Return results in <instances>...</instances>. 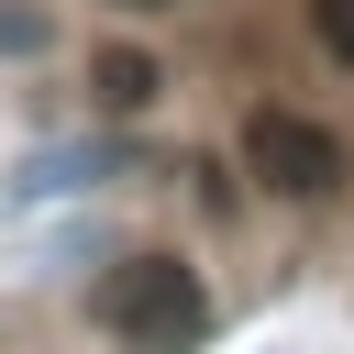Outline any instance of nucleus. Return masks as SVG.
Returning a JSON list of instances; mask_svg holds the SVG:
<instances>
[{
    "label": "nucleus",
    "instance_id": "2",
    "mask_svg": "<svg viewBox=\"0 0 354 354\" xmlns=\"http://www.w3.org/2000/svg\"><path fill=\"white\" fill-rule=\"evenodd\" d=\"M243 166H254L277 199H321V188L343 177V144H332L321 122H299V111H254V122H243Z\"/></svg>",
    "mask_w": 354,
    "mask_h": 354
},
{
    "label": "nucleus",
    "instance_id": "1",
    "mask_svg": "<svg viewBox=\"0 0 354 354\" xmlns=\"http://www.w3.org/2000/svg\"><path fill=\"white\" fill-rule=\"evenodd\" d=\"M88 310H100V332L133 343V354H188V343L210 332V288H199V266H177V254H122V266L88 288Z\"/></svg>",
    "mask_w": 354,
    "mask_h": 354
},
{
    "label": "nucleus",
    "instance_id": "3",
    "mask_svg": "<svg viewBox=\"0 0 354 354\" xmlns=\"http://www.w3.org/2000/svg\"><path fill=\"white\" fill-rule=\"evenodd\" d=\"M100 100H111V111H144V100H155V66H144V55H100Z\"/></svg>",
    "mask_w": 354,
    "mask_h": 354
},
{
    "label": "nucleus",
    "instance_id": "4",
    "mask_svg": "<svg viewBox=\"0 0 354 354\" xmlns=\"http://www.w3.org/2000/svg\"><path fill=\"white\" fill-rule=\"evenodd\" d=\"M310 22H321V44L354 66V0H310Z\"/></svg>",
    "mask_w": 354,
    "mask_h": 354
},
{
    "label": "nucleus",
    "instance_id": "5",
    "mask_svg": "<svg viewBox=\"0 0 354 354\" xmlns=\"http://www.w3.org/2000/svg\"><path fill=\"white\" fill-rule=\"evenodd\" d=\"M0 44L11 55H44V11H0Z\"/></svg>",
    "mask_w": 354,
    "mask_h": 354
},
{
    "label": "nucleus",
    "instance_id": "6",
    "mask_svg": "<svg viewBox=\"0 0 354 354\" xmlns=\"http://www.w3.org/2000/svg\"><path fill=\"white\" fill-rule=\"evenodd\" d=\"M133 11H166V0H133Z\"/></svg>",
    "mask_w": 354,
    "mask_h": 354
}]
</instances>
